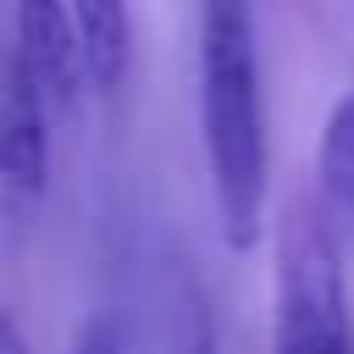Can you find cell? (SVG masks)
<instances>
[{"instance_id":"cell-1","label":"cell","mask_w":354,"mask_h":354,"mask_svg":"<svg viewBox=\"0 0 354 354\" xmlns=\"http://www.w3.org/2000/svg\"><path fill=\"white\" fill-rule=\"evenodd\" d=\"M199 138L227 249H254L266 227V100L249 0H199Z\"/></svg>"},{"instance_id":"cell-2","label":"cell","mask_w":354,"mask_h":354,"mask_svg":"<svg viewBox=\"0 0 354 354\" xmlns=\"http://www.w3.org/2000/svg\"><path fill=\"white\" fill-rule=\"evenodd\" d=\"M271 354H354L337 227L315 199H293L277 227V326Z\"/></svg>"},{"instance_id":"cell-3","label":"cell","mask_w":354,"mask_h":354,"mask_svg":"<svg viewBox=\"0 0 354 354\" xmlns=\"http://www.w3.org/2000/svg\"><path fill=\"white\" fill-rule=\"evenodd\" d=\"M50 183V100L22 61V50L0 44V188L11 199H39Z\"/></svg>"},{"instance_id":"cell-4","label":"cell","mask_w":354,"mask_h":354,"mask_svg":"<svg viewBox=\"0 0 354 354\" xmlns=\"http://www.w3.org/2000/svg\"><path fill=\"white\" fill-rule=\"evenodd\" d=\"M11 44L33 66L50 111L77 116V105L88 94V72H83V44H77L72 6L66 0H11Z\"/></svg>"},{"instance_id":"cell-5","label":"cell","mask_w":354,"mask_h":354,"mask_svg":"<svg viewBox=\"0 0 354 354\" xmlns=\"http://www.w3.org/2000/svg\"><path fill=\"white\" fill-rule=\"evenodd\" d=\"M66 6H72V22H77L88 88H100V94L122 88L127 61H133V17H127V0H66Z\"/></svg>"},{"instance_id":"cell-6","label":"cell","mask_w":354,"mask_h":354,"mask_svg":"<svg viewBox=\"0 0 354 354\" xmlns=\"http://www.w3.org/2000/svg\"><path fill=\"white\" fill-rule=\"evenodd\" d=\"M315 177H321L315 205L326 210V221L332 227L337 221H354V88H343L337 105H332V116H326Z\"/></svg>"},{"instance_id":"cell-7","label":"cell","mask_w":354,"mask_h":354,"mask_svg":"<svg viewBox=\"0 0 354 354\" xmlns=\"http://www.w3.org/2000/svg\"><path fill=\"white\" fill-rule=\"evenodd\" d=\"M72 354H122V337H116V326H111V321H88V326L77 332Z\"/></svg>"},{"instance_id":"cell-8","label":"cell","mask_w":354,"mask_h":354,"mask_svg":"<svg viewBox=\"0 0 354 354\" xmlns=\"http://www.w3.org/2000/svg\"><path fill=\"white\" fill-rule=\"evenodd\" d=\"M0 354H28V337H22V326L0 310Z\"/></svg>"},{"instance_id":"cell-9","label":"cell","mask_w":354,"mask_h":354,"mask_svg":"<svg viewBox=\"0 0 354 354\" xmlns=\"http://www.w3.org/2000/svg\"><path fill=\"white\" fill-rule=\"evenodd\" d=\"M188 354H216V337H210V326H205V315L194 321V337H188Z\"/></svg>"}]
</instances>
